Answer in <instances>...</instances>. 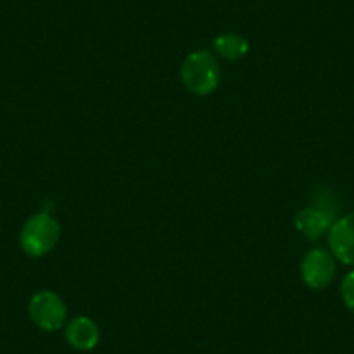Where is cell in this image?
Masks as SVG:
<instances>
[{
  "label": "cell",
  "instance_id": "obj_3",
  "mask_svg": "<svg viewBox=\"0 0 354 354\" xmlns=\"http://www.w3.org/2000/svg\"><path fill=\"white\" fill-rule=\"evenodd\" d=\"M28 315L33 325L44 332H56L66 325L68 308L63 299L53 290H40L28 302Z\"/></svg>",
  "mask_w": 354,
  "mask_h": 354
},
{
  "label": "cell",
  "instance_id": "obj_7",
  "mask_svg": "<svg viewBox=\"0 0 354 354\" xmlns=\"http://www.w3.org/2000/svg\"><path fill=\"white\" fill-rule=\"evenodd\" d=\"M294 223L299 233H301L306 240L316 241L319 240L323 234L328 233L332 224L335 223V216L326 212V210L319 209V207L313 205L299 210Z\"/></svg>",
  "mask_w": 354,
  "mask_h": 354
},
{
  "label": "cell",
  "instance_id": "obj_6",
  "mask_svg": "<svg viewBox=\"0 0 354 354\" xmlns=\"http://www.w3.org/2000/svg\"><path fill=\"white\" fill-rule=\"evenodd\" d=\"M64 339L73 349L88 353L96 349L101 340V330L94 319L87 316H75L64 325Z\"/></svg>",
  "mask_w": 354,
  "mask_h": 354
},
{
  "label": "cell",
  "instance_id": "obj_9",
  "mask_svg": "<svg viewBox=\"0 0 354 354\" xmlns=\"http://www.w3.org/2000/svg\"><path fill=\"white\" fill-rule=\"evenodd\" d=\"M340 295H342V301L346 304V308L354 315V270L349 271L346 274V278L342 280Z\"/></svg>",
  "mask_w": 354,
  "mask_h": 354
},
{
  "label": "cell",
  "instance_id": "obj_5",
  "mask_svg": "<svg viewBox=\"0 0 354 354\" xmlns=\"http://www.w3.org/2000/svg\"><path fill=\"white\" fill-rule=\"evenodd\" d=\"M328 247L333 257L346 266H354V212L337 219L328 230Z\"/></svg>",
  "mask_w": 354,
  "mask_h": 354
},
{
  "label": "cell",
  "instance_id": "obj_8",
  "mask_svg": "<svg viewBox=\"0 0 354 354\" xmlns=\"http://www.w3.org/2000/svg\"><path fill=\"white\" fill-rule=\"evenodd\" d=\"M248 42L238 33H224L214 40V53L226 61H238L248 53Z\"/></svg>",
  "mask_w": 354,
  "mask_h": 354
},
{
  "label": "cell",
  "instance_id": "obj_1",
  "mask_svg": "<svg viewBox=\"0 0 354 354\" xmlns=\"http://www.w3.org/2000/svg\"><path fill=\"white\" fill-rule=\"evenodd\" d=\"M181 80L195 96H209L219 87L221 68L217 56L209 50H195L181 64Z\"/></svg>",
  "mask_w": 354,
  "mask_h": 354
},
{
  "label": "cell",
  "instance_id": "obj_2",
  "mask_svg": "<svg viewBox=\"0 0 354 354\" xmlns=\"http://www.w3.org/2000/svg\"><path fill=\"white\" fill-rule=\"evenodd\" d=\"M61 238V226L49 212L33 214L19 233V247L30 257L49 254Z\"/></svg>",
  "mask_w": 354,
  "mask_h": 354
},
{
  "label": "cell",
  "instance_id": "obj_4",
  "mask_svg": "<svg viewBox=\"0 0 354 354\" xmlns=\"http://www.w3.org/2000/svg\"><path fill=\"white\" fill-rule=\"evenodd\" d=\"M335 261L326 248H311L301 262L302 281L313 290H323L335 277Z\"/></svg>",
  "mask_w": 354,
  "mask_h": 354
}]
</instances>
